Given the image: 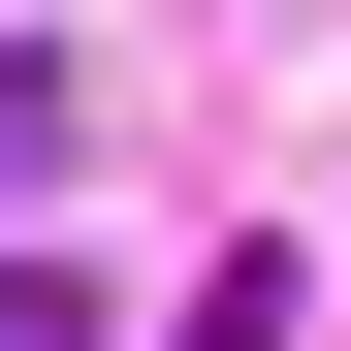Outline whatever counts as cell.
<instances>
[{"label": "cell", "instance_id": "1", "mask_svg": "<svg viewBox=\"0 0 351 351\" xmlns=\"http://www.w3.org/2000/svg\"><path fill=\"white\" fill-rule=\"evenodd\" d=\"M0 351H128V319H96V287H64V256H0Z\"/></svg>", "mask_w": 351, "mask_h": 351}]
</instances>
